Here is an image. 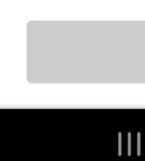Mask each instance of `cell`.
Returning <instances> with one entry per match:
<instances>
[{
    "instance_id": "1",
    "label": "cell",
    "mask_w": 145,
    "mask_h": 161,
    "mask_svg": "<svg viewBox=\"0 0 145 161\" xmlns=\"http://www.w3.org/2000/svg\"><path fill=\"white\" fill-rule=\"evenodd\" d=\"M118 141H119V151H118V155L121 156L122 155V146H121L122 145V133L121 132L119 133V140Z\"/></svg>"
},
{
    "instance_id": "2",
    "label": "cell",
    "mask_w": 145,
    "mask_h": 161,
    "mask_svg": "<svg viewBox=\"0 0 145 161\" xmlns=\"http://www.w3.org/2000/svg\"><path fill=\"white\" fill-rule=\"evenodd\" d=\"M128 156H131V133H128V152H127Z\"/></svg>"
},
{
    "instance_id": "3",
    "label": "cell",
    "mask_w": 145,
    "mask_h": 161,
    "mask_svg": "<svg viewBox=\"0 0 145 161\" xmlns=\"http://www.w3.org/2000/svg\"><path fill=\"white\" fill-rule=\"evenodd\" d=\"M138 156H141V133L139 132L138 134Z\"/></svg>"
}]
</instances>
